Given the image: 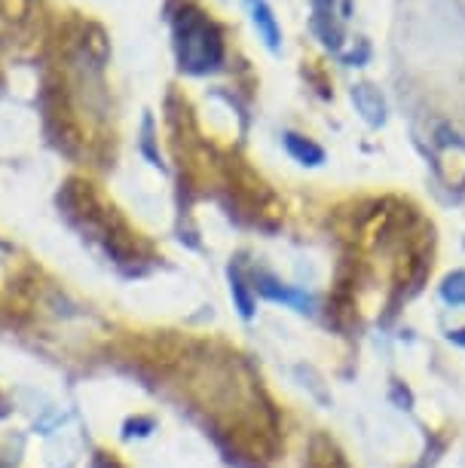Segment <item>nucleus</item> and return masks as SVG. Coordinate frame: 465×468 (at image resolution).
<instances>
[{
    "label": "nucleus",
    "instance_id": "nucleus-3",
    "mask_svg": "<svg viewBox=\"0 0 465 468\" xmlns=\"http://www.w3.org/2000/svg\"><path fill=\"white\" fill-rule=\"evenodd\" d=\"M315 10V31L324 40V47H340V25L334 22V0H312Z\"/></svg>",
    "mask_w": 465,
    "mask_h": 468
},
{
    "label": "nucleus",
    "instance_id": "nucleus-4",
    "mask_svg": "<svg viewBox=\"0 0 465 468\" xmlns=\"http://www.w3.org/2000/svg\"><path fill=\"white\" fill-rule=\"evenodd\" d=\"M248 10H251V19H254V28L260 31L263 43H267L269 49H279V25H276V16L273 10L267 6V0H248Z\"/></svg>",
    "mask_w": 465,
    "mask_h": 468
},
{
    "label": "nucleus",
    "instance_id": "nucleus-1",
    "mask_svg": "<svg viewBox=\"0 0 465 468\" xmlns=\"http://www.w3.org/2000/svg\"><path fill=\"white\" fill-rule=\"evenodd\" d=\"M174 47H178L181 68L190 74H208L224 61L221 31L199 10H181L174 22Z\"/></svg>",
    "mask_w": 465,
    "mask_h": 468
},
{
    "label": "nucleus",
    "instance_id": "nucleus-10",
    "mask_svg": "<svg viewBox=\"0 0 465 468\" xmlns=\"http://www.w3.org/2000/svg\"><path fill=\"white\" fill-rule=\"evenodd\" d=\"M450 340H453V343H460V346H465V328H462V331H453V334H450Z\"/></svg>",
    "mask_w": 465,
    "mask_h": 468
},
{
    "label": "nucleus",
    "instance_id": "nucleus-9",
    "mask_svg": "<svg viewBox=\"0 0 465 468\" xmlns=\"http://www.w3.org/2000/svg\"><path fill=\"white\" fill-rule=\"evenodd\" d=\"M95 468H122V465L111 453H99V459H95Z\"/></svg>",
    "mask_w": 465,
    "mask_h": 468
},
{
    "label": "nucleus",
    "instance_id": "nucleus-11",
    "mask_svg": "<svg viewBox=\"0 0 465 468\" xmlns=\"http://www.w3.org/2000/svg\"><path fill=\"white\" fill-rule=\"evenodd\" d=\"M0 417H6V401L0 399Z\"/></svg>",
    "mask_w": 465,
    "mask_h": 468
},
{
    "label": "nucleus",
    "instance_id": "nucleus-7",
    "mask_svg": "<svg viewBox=\"0 0 465 468\" xmlns=\"http://www.w3.org/2000/svg\"><path fill=\"white\" fill-rule=\"evenodd\" d=\"M441 297L453 306H465V272H453V276L444 279Z\"/></svg>",
    "mask_w": 465,
    "mask_h": 468
},
{
    "label": "nucleus",
    "instance_id": "nucleus-8",
    "mask_svg": "<svg viewBox=\"0 0 465 468\" xmlns=\"http://www.w3.org/2000/svg\"><path fill=\"white\" fill-rule=\"evenodd\" d=\"M230 282H233V297H236V303H239V313L248 319V315L254 313L251 309V297H248V291H245V282H242V272L239 270H230Z\"/></svg>",
    "mask_w": 465,
    "mask_h": 468
},
{
    "label": "nucleus",
    "instance_id": "nucleus-5",
    "mask_svg": "<svg viewBox=\"0 0 465 468\" xmlns=\"http://www.w3.org/2000/svg\"><path fill=\"white\" fill-rule=\"evenodd\" d=\"M258 291H260L263 297H269V300H282V303H291L294 309H310V306H312L310 294L279 285V282H276V279H269V276H258Z\"/></svg>",
    "mask_w": 465,
    "mask_h": 468
},
{
    "label": "nucleus",
    "instance_id": "nucleus-6",
    "mask_svg": "<svg viewBox=\"0 0 465 468\" xmlns=\"http://www.w3.org/2000/svg\"><path fill=\"white\" fill-rule=\"evenodd\" d=\"M285 147L291 150V156H297L303 165H319L324 160V150L319 144H312V141L294 135V132H288V135H285Z\"/></svg>",
    "mask_w": 465,
    "mask_h": 468
},
{
    "label": "nucleus",
    "instance_id": "nucleus-2",
    "mask_svg": "<svg viewBox=\"0 0 465 468\" xmlns=\"http://www.w3.org/2000/svg\"><path fill=\"white\" fill-rule=\"evenodd\" d=\"M353 101H355V108L362 111V117L371 122V126H380V122L386 120V101H383V95L374 90V86H355L353 90Z\"/></svg>",
    "mask_w": 465,
    "mask_h": 468
}]
</instances>
